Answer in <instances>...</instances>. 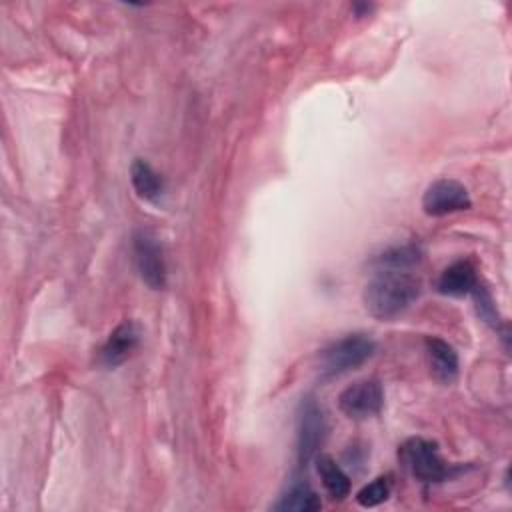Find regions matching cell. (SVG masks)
I'll return each mask as SVG.
<instances>
[{
    "label": "cell",
    "mask_w": 512,
    "mask_h": 512,
    "mask_svg": "<svg viewBox=\"0 0 512 512\" xmlns=\"http://www.w3.org/2000/svg\"><path fill=\"white\" fill-rule=\"evenodd\" d=\"M422 282L400 270H376L364 288L366 310L378 320H392L408 310L420 296Z\"/></svg>",
    "instance_id": "1"
},
{
    "label": "cell",
    "mask_w": 512,
    "mask_h": 512,
    "mask_svg": "<svg viewBox=\"0 0 512 512\" xmlns=\"http://www.w3.org/2000/svg\"><path fill=\"white\" fill-rule=\"evenodd\" d=\"M398 460L402 468L422 484H438L452 474V466L440 456L438 446L420 436H412L400 444Z\"/></svg>",
    "instance_id": "2"
},
{
    "label": "cell",
    "mask_w": 512,
    "mask_h": 512,
    "mask_svg": "<svg viewBox=\"0 0 512 512\" xmlns=\"http://www.w3.org/2000/svg\"><path fill=\"white\" fill-rule=\"evenodd\" d=\"M376 350V342L362 332L348 334L340 340L330 342L318 352V370L324 378L344 374L364 364Z\"/></svg>",
    "instance_id": "3"
},
{
    "label": "cell",
    "mask_w": 512,
    "mask_h": 512,
    "mask_svg": "<svg viewBox=\"0 0 512 512\" xmlns=\"http://www.w3.org/2000/svg\"><path fill=\"white\" fill-rule=\"evenodd\" d=\"M326 418L314 398H304L298 408L296 420V456L298 464H310L326 438Z\"/></svg>",
    "instance_id": "4"
},
{
    "label": "cell",
    "mask_w": 512,
    "mask_h": 512,
    "mask_svg": "<svg viewBox=\"0 0 512 512\" xmlns=\"http://www.w3.org/2000/svg\"><path fill=\"white\" fill-rule=\"evenodd\" d=\"M132 256H134V266L138 270L140 280L152 290H162L168 280L166 260H164V252L158 238L150 230L140 228L134 232Z\"/></svg>",
    "instance_id": "5"
},
{
    "label": "cell",
    "mask_w": 512,
    "mask_h": 512,
    "mask_svg": "<svg viewBox=\"0 0 512 512\" xmlns=\"http://www.w3.org/2000/svg\"><path fill=\"white\" fill-rule=\"evenodd\" d=\"M384 406V388L380 380L366 378L350 384L338 396V408L352 420H366L376 416Z\"/></svg>",
    "instance_id": "6"
},
{
    "label": "cell",
    "mask_w": 512,
    "mask_h": 512,
    "mask_svg": "<svg viewBox=\"0 0 512 512\" xmlns=\"http://www.w3.org/2000/svg\"><path fill=\"white\" fill-rule=\"evenodd\" d=\"M470 206L472 200L466 186L454 178H438L422 194V210L434 218L462 212Z\"/></svg>",
    "instance_id": "7"
},
{
    "label": "cell",
    "mask_w": 512,
    "mask_h": 512,
    "mask_svg": "<svg viewBox=\"0 0 512 512\" xmlns=\"http://www.w3.org/2000/svg\"><path fill=\"white\" fill-rule=\"evenodd\" d=\"M138 346L140 326L134 320H124L110 332V336L98 350V362L106 368H116L122 362H126Z\"/></svg>",
    "instance_id": "8"
},
{
    "label": "cell",
    "mask_w": 512,
    "mask_h": 512,
    "mask_svg": "<svg viewBox=\"0 0 512 512\" xmlns=\"http://www.w3.org/2000/svg\"><path fill=\"white\" fill-rule=\"evenodd\" d=\"M424 348H426V358H428V368L432 376L438 382L450 384L458 376V354L452 344L438 336H426L424 338Z\"/></svg>",
    "instance_id": "9"
},
{
    "label": "cell",
    "mask_w": 512,
    "mask_h": 512,
    "mask_svg": "<svg viewBox=\"0 0 512 512\" xmlns=\"http://www.w3.org/2000/svg\"><path fill=\"white\" fill-rule=\"evenodd\" d=\"M478 284V274L472 262L458 260L442 270L436 280V290L444 296H466Z\"/></svg>",
    "instance_id": "10"
},
{
    "label": "cell",
    "mask_w": 512,
    "mask_h": 512,
    "mask_svg": "<svg viewBox=\"0 0 512 512\" xmlns=\"http://www.w3.org/2000/svg\"><path fill=\"white\" fill-rule=\"evenodd\" d=\"M314 462L328 496L332 500H344L350 494V486H352L350 476L342 470V466L330 454H316Z\"/></svg>",
    "instance_id": "11"
},
{
    "label": "cell",
    "mask_w": 512,
    "mask_h": 512,
    "mask_svg": "<svg viewBox=\"0 0 512 512\" xmlns=\"http://www.w3.org/2000/svg\"><path fill=\"white\" fill-rule=\"evenodd\" d=\"M272 508L278 512H316L322 502L306 480H294Z\"/></svg>",
    "instance_id": "12"
},
{
    "label": "cell",
    "mask_w": 512,
    "mask_h": 512,
    "mask_svg": "<svg viewBox=\"0 0 512 512\" xmlns=\"http://www.w3.org/2000/svg\"><path fill=\"white\" fill-rule=\"evenodd\" d=\"M130 182L134 192L146 200V202H156L162 192H164V180L162 176L152 168L150 162L136 158L130 166Z\"/></svg>",
    "instance_id": "13"
},
{
    "label": "cell",
    "mask_w": 512,
    "mask_h": 512,
    "mask_svg": "<svg viewBox=\"0 0 512 512\" xmlns=\"http://www.w3.org/2000/svg\"><path fill=\"white\" fill-rule=\"evenodd\" d=\"M422 260V248L418 244H402V246H392L380 252L374 260L372 266L376 270H400L406 272L412 266H416Z\"/></svg>",
    "instance_id": "14"
},
{
    "label": "cell",
    "mask_w": 512,
    "mask_h": 512,
    "mask_svg": "<svg viewBox=\"0 0 512 512\" xmlns=\"http://www.w3.org/2000/svg\"><path fill=\"white\" fill-rule=\"evenodd\" d=\"M388 496H390V480L386 476H378L356 492V502L362 508H374L386 502Z\"/></svg>",
    "instance_id": "15"
},
{
    "label": "cell",
    "mask_w": 512,
    "mask_h": 512,
    "mask_svg": "<svg viewBox=\"0 0 512 512\" xmlns=\"http://www.w3.org/2000/svg\"><path fill=\"white\" fill-rule=\"evenodd\" d=\"M470 294L474 296L478 316H480L486 324H490L494 330H498L500 318H498V312H496V306H494V300H492L490 292H488V290L478 282Z\"/></svg>",
    "instance_id": "16"
}]
</instances>
